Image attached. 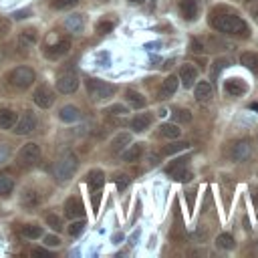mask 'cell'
Returning a JSON list of instances; mask_svg holds the SVG:
<instances>
[{"instance_id": "1", "label": "cell", "mask_w": 258, "mask_h": 258, "mask_svg": "<svg viewBox=\"0 0 258 258\" xmlns=\"http://www.w3.org/2000/svg\"><path fill=\"white\" fill-rule=\"evenodd\" d=\"M210 26L218 32L224 34H232V36H248V24L238 16V14H222L218 10H214L210 14Z\"/></svg>"}, {"instance_id": "2", "label": "cell", "mask_w": 258, "mask_h": 258, "mask_svg": "<svg viewBox=\"0 0 258 258\" xmlns=\"http://www.w3.org/2000/svg\"><path fill=\"white\" fill-rule=\"evenodd\" d=\"M77 167H79L77 155L71 153V151H64V153L56 159V163H54V177H56L58 181H67L69 177H73V173H75Z\"/></svg>"}, {"instance_id": "3", "label": "cell", "mask_w": 258, "mask_h": 258, "mask_svg": "<svg viewBox=\"0 0 258 258\" xmlns=\"http://www.w3.org/2000/svg\"><path fill=\"white\" fill-rule=\"evenodd\" d=\"M117 87L111 85V83H105V81H99V79H89L87 81V93L93 101H103V99H111L115 95Z\"/></svg>"}, {"instance_id": "4", "label": "cell", "mask_w": 258, "mask_h": 258, "mask_svg": "<svg viewBox=\"0 0 258 258\" xmlns=\"http://www.w3.org/2000/svg\"><path fill=\"white\" fill-rule=\"evenodd\" d=\"M38 159H40V145L36 143H26L16 153V163L20 167H32Z\"/></svg>"}, {"instance_id": "5", "label": "cell", "mask_w": 258, "mask_h": 258, "mask_svg": "<svg viewBox=\"0 0 258 258\" xmlns=\"http://www.w3.org/2000/svg\"><path fill=\"white\" fill-rule=\"evenodd\" d=\"M10 85H14L16 89H28L34 83V71L30 67H16L10 75H8Z\"/></svg>"}, {"instance_id": "6", "label": "cell", "mask_w": 258, "mask_h": 258, "mask_svg": "<svg viewBox=\"0 0 258 258\" xmlns=\"http://www.w3.org/2000/svg\"><path fill=\"white\" fill-rule=\"evenodd\" d=\"M187 163H189V157H179V159L171 161L169 167H167V175L173 177V179H177V181L191 179V173L187 171Z\"/></svg>"}, {"instance_id": "7", "label": "cell", "mask_w": 258, "mask_h": 258, "mask_svg": "<svg viewBox=\"0 0 258 258\" xmlns=\"http://www.w3.org/2000/svg\"><path fill=\"white\" fill-rule=\"evenodd\" d=\"M79 89V77L75 73H62L56 79V91L62 95H73Z\"/></svg>"}, {"instance_id": "8", "label": "cell", "mask_w": 258, "mask_h": 258, "mask_svg": "<svg viewBox=\"0 0 258 258\" xmlns=\"http://www.w3.org/2000/svg\"><path fill=\"white\" fill-rule=\"evenodd\" d=\"M36 129V117L32 111H24L20 119H16L14 123V133L16 135H28Z\"/></svg>"}, {"instance_id": "9", "label": "cell", "mask_w": 258, "mask_h": 258, "mask_svg": "<svg viewBox=\"0 0 258 258\" xmlns=\"http://www.w3.org/2000/svg\"><path fill=\"white\" fill-rule=\"evenodd\" d=\"M32 99H34V105L36 107H40V109H48L52 103H54V93L48 89V87H38L36 91H34V95H32Z\"/></svg>"}, {"instance_id": "10", "label": "cell", "mask_w": 258, "mask_h": 258, "mask_svg": "<svg viewBox=\"0 0 258 258\" xmlns=\"http://www.w3.org/2000/svg\"><path fill=\"white\" fill-rule=\"evenodd\" d=\"M200 6H202V0H181V4H179L181 16L189 22L196 20L198 14H200Z\"/></svg>"}, {"instance_id": "11", "label": "cell", "mask_w": 258, "mask_h": 258, "mask_svg": "<svg viewBox=\"0 0 258 258\" xmlns=\"http://www.w3.org/2000/svg\"><path fill=\"white\" fill-rule=\"evenodd\" d=\"M64 216L75 220V218H83L85 216V208H83V202L79 198H69L64 202Z\"/></svg>"}, {"instance_id": "12", "label": "cell", "mask_w": 258, "mask_h": 258, "mask_svg": "<svg viewBox=\"0 0 258 258\" xmlns=\"http://www.w3.org/2000/svg\"><path fill=\"white\" fill-rule=\"evenodd\" d=\"M246 83L242 81V79H228L226 83H224V91L230 95V97H242L244 93H246Z\"/></svg>"}, {"instance_id": "13", "label": "cell", "mask_w": 258, "mask_h": 258, "mask_svg": "<svg viewBox=\"0 0 258 258\" xmlns=\"http://www.w3.org/2000/svg\"><path fill=\"white\" fill-rule=\"evenodd\" d=\"M250 151H252L250 141L242 139V141L234 143V147H232V159H234V161H244V159L250 157Z\"/></svg>"}, {"instance_id": "14", "label": "cell", "mask_w": 258, "mask_h": 258, "mask_svg": "<svg viewBox=\"0 0 258 258\" xmlns=\"http://www.w3.org/2000/svg\"><path fill=\"white\" fill-rule=\"evenodd\" d=\"M196 79H198V69H196L194 64H189V62H185V64L179 69V81L183 83L185 89H189Z\"/></svg>"}, {"instance_id": "15", "label": "cell", "mask_w": 258, "mask_h": 258, "mask_svg": "<svg viewBox=\"0 0 258 258\" xmlns=\"http://www.w3.org/2000/svg\"><path fill=\"white\" fill-rule=\"evenodd\" d=\"M40 202H42V196H40L36 189H26V191L22 194V198H20V204H22L26 210H36V208L40 206Z\"/></svg>"}, {"instance_id": "16", "label": "cell", "mask_w": 258, "mask_h": 258, "mask_svg": "<svg viewBox=\"0 0 258 258\" xmlns=\"http://www.w3.org/2000/svg\"><path fill=\"white\" fill-rule=\"evenodd\" d=\"M69 48H71V42H69L67 38H62V40H58L56 44L48 46V48L44 50V54H46L48 58H60V56H64V54L69 52Z\"/></svg>"}, {"instance_id": "17", "label": "cell", "mask_w": 258, "mask_h": 258, "mask_svg": "<svg viewBox=\"0 0 258 258\" xmlns=\"http://www.w3.org/2000/svg\"><path fill=\"white\" fill-rule=\"evenodd\" d=\"M177 85H179V77L169 75V77L163 81L161 89H159V99H167L169 95H173V93H175V89H177Z\"/></svg>"}, {"instance_id": "18", "label": "cell", "mask_w": 258, "mask_h": 258, "mask_svg": "<svg viewBox=\"0 0 258 258\" xmlns=\"http://www.w3.org/2000/svg\"><path fill=\"white\" fill-rule=\"evenodd\" d=\"M58 119L64 121V123H75V121L81 119V111H79V107H75V105H64V107L58 111Z\"/></svg>"}, {"instance_id": "19", "label": "cell", "mask_w": 258, "mask_h": 258, "mask_svg": "<svg viewBox=\"0 0 258 258\" xmlns=\"http://www.w3.org/2000/svg\"><path fill=\"white\" fill-rule=\"evenodd\" d=\"M129 143H131V133H127V131L117 133L111 141V153H121Z\"/></svg>"}, {"instance_id": "20", "label": "cell", "mask_w": 258, "mask_h": 258, "mask_svg": "<svg viewBox=\"0 0 258 258\" xmlns=\"http://www.w3.org/2000/svg\"><path fill=\"white\" fill-rule=\"evenodd\" d=\"M103 183H105V173L101 169H91L87 173V185H89V189L97 191V189L103 187Z\"/></svg>"}, {"instance_id": "21", "label": "cell", "mask_w": 258, "mask_h": 258, "mask_svg": "<svg viewBox=\"0 0 258 258\" xmlns=\"http://www.w3.org/2000/svg\"><path fill=\"white\" fill-rule=\"evenodd\" d=\"M143 143H137V145H131V147H125L123 151H121V157H123V161H127V163H133V161H137L141 155H143Z\"/></svg>"}, {"instance_id": "22", "label": "cell", "mask_w": 258, "mask_h": 258, "mask_svg": "<svg viewBox=\"0 0 258 258\" xmlns=\"http://www.w3.org/2000/svg\"><path fill=\"white\" fill-rule=\"evenodd\" d=\"M16 113L12 111V109H6V107H0V129H4V131H8V129H12L14 127V123H16Z\"/></svg>"}, {"instance_id": "23", "label": "cell", "mask_w": 258, "mask_h": 258, "mask_svg": "<svg viewBox=\"0 0 258 258\" xmlns=\"http://www.w3.org/2000/svg\"><path fill=\"white\" fill-rule=\"evenodd\" d=\"M64 28H67L69 32H75V34L83 32V28H85L83 16H81V14H71V16H67V20H64Z\"/></svg>"}, {"instance_id": "24", "label": "cell", "mask_w": 258, "mask_h": 258, "mask_svg": "<svg viewBox=\"0 0 258 258\" xmlns=\"http://www.w3.org/2000/svg\"><path fill=\"white\" fill-rule=\"evenodd\" d=\"M151 125V115L149 113H137L131 119V129L133 131H145Z\"/></svg>"}, {"instance_id": "25", "label": "cell", "mask_w": 258, "mask_h": 258, "mask_svg": "<svg viewBox=\"0 0 258 258\" xmlns=\"http://www.w3.org/2000/svg\"><path fill=\"white\" fill-rule=\"evenodd\" d=\"M194 97L198 101H208L212 97V85L208 81H200L196 87H194Z\"/></svg>"}, {"instance_id": "26", "label": "cell", "mask_w": 258, "mask_h": 258, "mask_svg": "<svg viewBox=\"0 0 258 258\" xmlns=\"http://www.w3.org/2000/svg\"><path fill=\"white\" fill-rule=\"evenodd\" d=\"M240 62L248 71H252L254 75H258V52H242L240 54Z\"/></svg>"}, {"instance_id": "27", "label": "cell", "mask_w": 258, "mask_h": 258, "mask_svg": "<svg viewBox=\"0 0 258 258\" xmlns=\"http://www.w3.org/2000/svg\"><path fill=\"white\" fill-rule=\"evenodd\" d=\"M125 99H127L135 109H143V107H145V103H147V101H145V97H143L141 93L133 91V89H127V91H125Z\"/></svg>"}, {"instance_id": "28", "label": "cell", "mask_w": 258, "mask_h": 258, "mask_svg": "<svg viewBox=\"0 0 258 258\" xmlns=\"http://www.w3.org/2000/svg\"><path fill=\"white\" fill-rule=\"evenodd\" d=\"M179 133H181V129L175 123H163L159 127V135L165 139H175V137H179Z\"/></svg>"}, {"instance_id": "29", "label": "cell", "mask_w": 258, "mask_h": 258, "mask_svg": "<svg viewBox=\"0 0 258 258\" xmlns=\"http://www.w3.org/2000/svg\"><path fill=\"white\" fill-rule=\"evenodd\" d=\"M12 189H14V179L6 173H0V196L6 198L12 194Z\"/></svg>"}, {"instance_id": "30", "label": "cell", "mask_w": 258, "mask_h": 258, "mask_svg": "<svg viewBox=\"0 0 258 258\" xmlns=\"http://www.w3.org/2000/svg\"><path fill=\"white\" fill-rule=\"evenodd\" d=\"M22 236L24 238H30V240H36V238H40L42 236V228L40 226H36V224H26V226H22Z\"/></svg>"}, {"instance_id": "31", "label": "cell", "mask_w": 258, "mask_h": 258, "mask_svg": "<svg viewBox=\"0 0 258 258\" xmlns=\"http://www.w3.org/2000/svg\"><path fill=\"white\" fill-rule=\"evenodd\" d=\"M216 244H218V248H222V250H232V248L236 246V240H234V236H232V234L224 232V234H220V236H218Z\"/></svg>"}, {"instance_id": "32", "label": "cell", "mask_w": 258, "mask_h": 258, "mask_svg": "<svg viewBox=\"0 0 258 258\" xmlns=\"http://www.w3.org/2000/svg\"><path fill=\"white\" fill-rule=\"evenodd\" d=\"M103 113H105L107 117H123V115L127 113V107H125V105H121V103H117V105L107 107Z\"/></svg>"}, {"instance_id": "33", "label": "cell", "mask_w": 258, "mask_h": 258, "mask_svg": "<svg viewBox=\"0 0 258 258\" xmlns=\"http://www.w3.org/2000/svg\"><path fill=\"white\" fill-rule=\"evenodd\" d=\"M189 145L185 143V141H175V143H169L165 149H163V155H173V153H177V151H183V149H187Z\"/></svg>"}, {"instance_id": "34", "label": "cell", "mask_w": 258, "mask_h": 258, "mask_svg": "<svg viewBox=\"0 0 258 258\" xmlns=\"http://www.w3.org/2000/svg\"><path fill=\"white\" fill-rule=\"evenodd\" d=\"M113 20H99L97 22V26H95V30H97V34H109L111 30H113Z\"/></svg>"}, {"instance_id": "35", "label": "cell", "mask_w": 258, "mask_h": 258, "mask_svg": "<svg viewBox=\"0 0 258 258\" xmlns=\"http://www.w3.org/2000/svg\"><path fill=\"white\" fill-rule=\"evenodd\" d=\"M85 226H87L85 220H73L71 226H69V234H71V236H79V234L85 230Z\"/></svg>"}, {"instance_id": "36", "label": "cell", "mask_w": 258, "mask_h": 258, "mask_svg": "<svg viewBox=\"0 0 258 258\" xmlns=\"http://www.w3.org/2000/svg\"><path fill=\"white\" fill-rule=\"evenodd\" d=\"M81 0H52L50 6L56 8V10H64V8H71V6H77Z\"/></svg>"}, {"instance_id": "37", "label": "cell", "mask_w": 258, "mask_h": 258, "mask_svg": "<svg viewBox=\"0 0 258 258\" xmlns=\"http://www.w3.org/2000/svg\"><path fill=\"white\" fill-rule=\"evenodd\" d=\"M173 119L175 121H181V123H189L191 121V113L187 109H175L173 111Z\"/></svg>"}, {"instance_id": "38", "label": "cell", "mask_w": 258, "mask_h": 258, "mask_svg": "<svg viewBox=\"0 0 258 258\" xmlns=\"http://www.w3.org/2000/svg\"><path fill=\"white\" fill-rule=\"evenodd\" d=\"M44 220H46V224H48L52 230H56V232L62 228V222H60V218H58L56 214H46V218H44Z\"/></svg>"}, {"instance_id": "39", "label": "cell", "mask_w": 258, "mask_h": 258, "mask_svg": "<svg viewBox=\"0 0 258 258\" xmlns=\"http://www.w3.org/2000/svg\"><path fill=\"white\" fill-rule=\"evenodd\" d=\"M226 67H228V60L226 58H216L214 60V67H212V77H218Z\"/></svg>"}, {"instance_id": "40", "label": "cell", "mask_w": 258, "mask_h": 258, "mask_svg": "<svg viewBox=\"0 0 258 258\" xmlns=\"http://www.w3.org/2000/svg\"><path fill=\"white\" fill-rule=\"evenodd\" d=\"M129 183H131V177H129V175H125V173L115 175V185H117V189H125Z\"/></svg>"}, {"instance_id": "41", "label": "cell", "mask_w": 258, "mask_h": 258, "mask_svg": "<svg viewBox=\"0 0 258 258\" xmlns=\"http://www.w3.org/2000/svg\"><path fill=\"white\" fill-rule=\"evenodd\" d=\"M20 40L24 42V46H26V44H32V42H36V34H34V30H32V28L24 30V32L20 34Z\"/></svg>"}, {"instance_id": "42", "label": "cell", "mask_w": 258, "mask_h": 258, "mask_svg": "<svg viewBox=\"0 0 258 258\" xmlns=\"http://www.w3.org/2000/svg\"><path fill=\"white\" fill-rule=\"evenodd\" d=\"M246 10H248L250 16L258 22V0H246Z\"/></svg>"}, {"instance_id": "43", "label": "cell", "mask_w": 258, "mask_h": 258, "mask_svg": "<svg viewBox=\"0 0 258 258\" xmlns=\"http://www.w3.org/2000/svg\"><path fill=\"white\" fill-rule=\"evenodd\" d=\"M44 244H46V246H58V244H60V238H58V236H54V234L44 236Z\"/></svg>"}, {"instance_id": "44", "label": "cell", "mask_w": 258, "mask_h": 258, "mask_svg": "<svg viewBox=\"0 0 258 258\" xmlns=\"http://www.w3.org/2000/svg\"><path fill=\"white\" fill-rule=\"evenodd\" d=\"M8 155H10V149H8V145H0V165L8 159Z\"/></svg>"}, {"instance_id": "45", "label": "cell", "mask_w": 258, "mask_h": 258, "mask_svg": "<svg viewBox=\"0 0 258 258\" xmlns=\"http://www.w3.org/2000/svg\"><path fill=\"white\" fill-rule=\"evenodd\" d=\"M32 256H42V258H50V252L48 250H44V248H34L32 252H30Z\"/></svg>"}, {"instance_id": "46", "label": "cell", "mask_w": 258, "mask_h": 258, "mask_svg": "<svg viewBox=\"0 0 258 258\" xmlns=\"http://www.w3.org/2000/svg\"><path fill=\"white\" fill-rule=\"evenodd\" d=\"M191 50H196V52H202V50H204V44H202L200 40H196V38H194V40H191Z\"/></svg>"}, {"instance_id": "47", "label": "cell", "mask_w": 258, "mask_h": 258, "mask_svg": "<svg viewBox=\"0 0 258 258\" xmlns=\"http://www.w3.org/2000/svg\"><path fill=\"white\" fill-rule=\"evenodd\" d=\"M30 14V10H20V12H14V18H26Z\"/></svg>"}, {"instance_id": "48", "label": "cell", "mask_w": 258, "mask_h": 258, "mask_svg": "<svg viewBox=\"0 0 258 258\" xmlns=\"http://www.w3.org/2000/svg\"><path fill=\"white\" fill-rule=\"evenodd\" d=\"M93 208H95V210H99V194L93 198Z\"/></svg>"}, {"instance_id": "49", "label": "cell", "mask_w": 258, "mask_h": 258, "mask_svg": "<svg viewBox=\"0 0 258 258\" xmlns=\"http://www.w3.org/2000/svg\"><path fill=\"white\" fill-rule=\"evenodd\" d=\"M129 2H131V4H143L145 0H129Z\"/></svg>"}, {"instance_id": "50", "label": "cell", "mask_w": 258, "mask_h": 258, "mask_svg": "<svg viewBox=\"0 0 258 258\" xmlns=\"http://www.w3.org/2000/svg\"><path fill=\"white\" fill-rule=\"evenodd\" d=\"M250 109H254V111H258V103H252V105H250Z\"/></svg>"}]
</instances>
